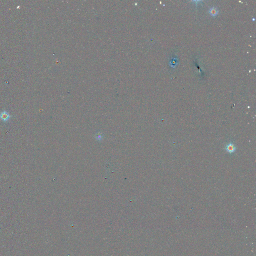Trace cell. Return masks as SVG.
Here are the masks:
<instances>
[{"mask_svg":"<svg viewBox=\"0 0 256 256\" xmlns=\"http://www.w3.org/2000/svg\"><path fill=\"white\" fill-rule=\"evenodd\" d=\"M209 12L211 15L215 16L217 15V14L218 13V10L216 8H212L210 9Z\"/></svg>","mask_w":256,"mask_h":256,"instance_id":"3957f363","label":"cell"},{"mask_svg":"<svg viewBox=\"0 0 256 256\" xmlns=\"http://www.w3.org/2000/svg\"><path fill=\"white\" fill-rule=\"evenodd\" d=\"M12 116L10 115L7 111H3L0 113V119L4 122H7Z\"/></svg>","mask_w":256,"mask_h":256,"instance_id":"6da1fadb","label":"cell"},{"mask_svg":"<svg viewBox=\"0 0 256 256\" xmlns=\"http://www.w3.org/2000/svg\"><path fill=\"white\" fill-rule=\"evenodd\" d=\"M226 150L227 152L230 154L234 153L236 150V147L235 145L233 143H230L228 144L226 147Z\"/></svg>","mask_w":256,"mask_h":256,"instance_id":"7a4b0ae2","label":"cell"}]
</instances>
